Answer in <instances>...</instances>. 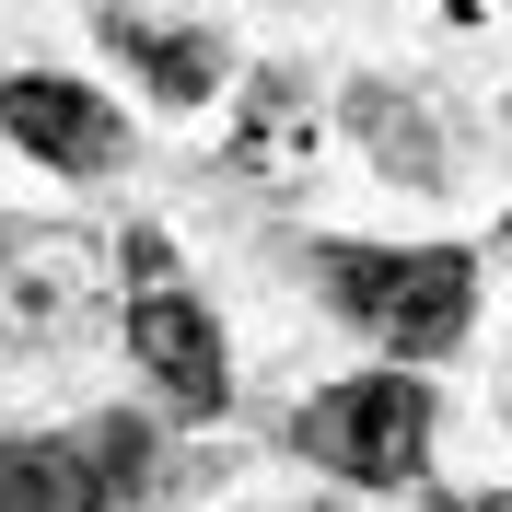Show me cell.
Wrapping results in <instances>:
<instances>
[{
	"label": "cell",
	"mask_w": 512,
	"mask_h": 512,
	"mask_svg": "<svg viewBox=\"0 0 512 512\" xmlns=\"http://www.w3.org/2000/svg\"><path fill=\"white\" fill-rule=\"evenodd\" d=\"M303 280H315L326 315H350L408 373L454 361L466 326H478V256L466 245H361V233H326V245H303Z\"/></svg>",
	"instance_id": "1"
},
{
	"label": "cell",
	"mask_w": 512,
	"mask_h": 512,
	"mask_svg": "<svg viewBox=\"0 0 512 512\" xmlns=\"http://www.w3.org/2000/svg\"><path fill=\"white\" fill-rule=\"evenodd\" d=\"M431 419H443V396H431V373H350L326 384V396H303L291 408V443L315 454V466H338L350 489H408L419 466H431Z\"/></svg>",
	"instance_id": "2"
},
{
	"label": "cell",
	"mask_w": 512,
	"mask_h": 512,
	"mask_svg": "<svg viewBox=\"0 0 512 512\" xmlns=\"http://www.w3.org/2000/svg\"><path fill=\"white\" fill-rule=\"evenodd\" d=\"M152 431L82 419V431H0V512H140L152 501Z\"/></svg>",
	"instance_id": "3"
},
{
	"label": "cell",
	"mask_w": 512,
	"mask_h": 512,
	"mask_svg": "<svg viewBox=\"0 0 512 512\" xmlns=\"http://www.w3.org/2000/svg\"><path fill=\"white\" fill-rule=\"evenodd\" d=\"M0 140H12V152H35L47 175H82V187L128 163L117 94L70 82V70H12V82H0Z\"/></svg>",
	"instance_id": "4"
},
{
	"label": "cell",
	"mask_w": 512,
	"mask_h": 512,
	"mask_svg": "<svg viewBox=\"0 0 512 512\" xmlns=\"http://www.w3.org/2000/svg\"><path fill=\"white\" fill-rule=\"evenodd\" d=\"M128 361L152 373V396L175 419H222L233 408V350H222V315L198 303L187 280H152L128 303Z\"/></svg>",
	"instance_id": "5"
},
{
	"label": "cell",
	"mask_w": 512,
	"mask_h": 512,
	"mask_svg": "<svg viewBox=\"0 0 512 512\" xmlns=\"http://www.w3.org/2000/svg\"><path fill=\"white\" fill-rule=\"evenodd\" d=\"M94 35L140 70V94H152V105H210V94H222V35H210V24H152V12L105 0Z\"/></svg>",
	"instance_id": "6"
},
{
	"label": "cell",
	"mask_w": 512,
	"mask_h": 512,
	"mask_svg": "<svg viewBox=\"0 0 512 512\" xmlns=\"http://www.w3.org/2000/svg\"><path fill=\"white\" fill-rule=\"evenodd\" d=\"M338 117H350V140L373 152V175H384V187H443V175H454L443 117H431L408 82H350V94H338Z\"/></svg>",
	"instance_id": "7"
},
{
	"label": "cell",
	"mask_w": 512,
	"mask_h": 512,
	"mask_svg": "<svg viewBox=\"0 0 512 512\" xmlns=\"http://www.w3.org/2000/svg\"><path fill=\"white\" fill-rule=\"evenodd\" d=\"M443 512H512V501H443Z\"/></svg>",
	"instance_id": "8"
}]
</instances>
